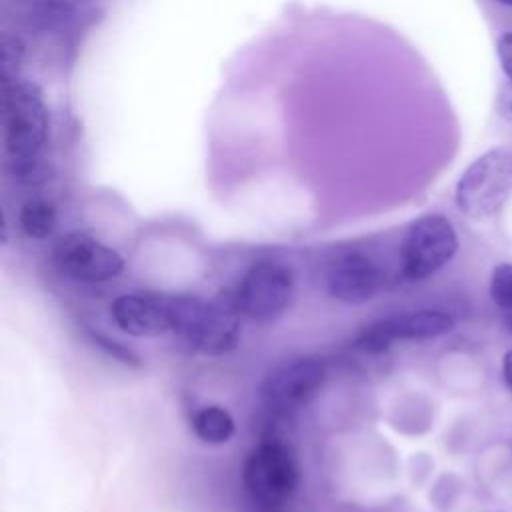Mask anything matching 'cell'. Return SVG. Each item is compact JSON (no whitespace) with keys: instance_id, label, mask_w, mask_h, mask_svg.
<instances>
[{"instance_id":"obj_19","label":"cell","mask_w":512,"mask_h":512,"mask_svg":"<svg viewBox=\"0 0 512 512\" xmlns=\"http://www.w3.org/2000/svg\"><path fill=\"white\" fill-rule=\"evenodd\" d=\"M502 380H504L508 392L512 394V350H508L502 356Z\"/></svg>"},{"instance_id":"obj_17","label":"cell","mask_w":512,"mask_h":512,"mask_svg":"<svg viewBox=\"0 0 512 512\" xmlns=\"http://www.w3.org/2000/svg\"><path fill=\"white\" fill-rule=\"evenodd\" d=\"M90 336H92L94 344H96L98 348H102L106 354H110L112 358L120 360L122 364L140 366V358H138L130 348H126L124 344H120V342H116V340H110L108 336H102V334H96V332H90Z\"/></svg>"},{"instance_id":"obj_18","label":"cell","mask_w":512,"mask_h":512,"mask_svg":"<svg viewBox=\"0 0 512 512\" xmlns=\"http://www.w3.org/2000/svg\"><path fill=\"white\" fill-rule=\"evenodd\" d=\"M496 50H498L500 66L512 84V32H506L500 36Z\"/></svg>"},{"instance_id":"obj_10","label":"cell","mask_w":512,"mask_h":512,"mask_svg":"<svg viewBox=\"0 0 512 512\" xmlns=\"http://www.w3.org/2000/svg\"><path fill=\"white\" fill-rule=\"evenodd\" d=\"M380 268L364 252H344L326 270V290L344 304H364L380 288Z\"/></svg>"},{"instance_id":"obj_4","label":"cell","mask_w":512,"mask_h":512,"mask_svg":"<svg viewBox=\"0 0 512 512\" xmlns=\"http://www.w3.org/2000/svg\"><path fill=\"white\" fill-rule=\"evenodd\" d=\"M458 252V234L442 214H426L414 220L400 246V274L408 282H420L444 268Z\"/></svg>"},{"instance_id":"obj_20","label":"cell","mask_w":512,"mask_h":512,"mask_svg":"<svg viewBox=\"0 0 512 512\" xmlns=\"http://www.w3.org/2000/svg\"><path fill=\"white\" fill-rule=\"evenodd\" d=\"M496 2H500V4H504V6H512V0H496Z\"/></svg>"},{"instance_id":"obj_12","label":"cell","mask_w":512,"mask_h":512,"mask_svg":"<svg viewBox=\"0 0 512 512\" xmlns=\"http://www.w3.org/2000/svg\"><path fill=\"white\" fill-rule=\"evenodd\" d=\"M194 434L206 444H224L234 436L236 424L222 406H204L192 416Z\"/></svg>"},{"instance_id":"obj_9","label":"cell","mask_w":512,"mask_h":512,"mask_svg":"<svg viewBox=\"0 0 512 512\" xmlns=\"http://www.w3.org/2000/svg\"><path fill=\"white\" fill-rule=\"evenodd\" d=\"M454 330V320L440 310H414L386 316L370 324L354 342L356 348L378 354L398 340H430Z\"/></svg>"},{"instance_id":"obj_6","label":"cell","mask_w":512,"mask_h":512,"mask_svg":"<svg viewBox=\"0 0 512 512\" xmlns=\"http://www.w3.org/2000/svg\"><path fill=\"white\" fill-rule=\"evenodd\" d=\"M292 292V272L280 262L262 260L248 268L236 288L238 310L256 322H270L288 308Z\"/></svg>"},{"instance_id":"obj_8","label":"cell","mask_w":512,"mask_h":512,"mask_svg":"<svg viewBox=\"0 0 512 512\" xmlns=\"http://www.w3.org/2000/svg\"><path fill=\"white\" fill-rule=\"evenodd\" d=\"M56 268L78 282H104L124 270V258L86 232H70L54 246Z\"/></svg>"},{"instance_id":"obj_7","label":"cell","mask_w":512,"mask_h":512,"mask_svg":"<svg viewBox=\"0 0 512 512\" xmlns=\"http://www.w3.org/2000/svg\"><path fill=\"white\" fill-rule=\"evenodd\" d=\"M326 382V364L318 358H298L272 372L262 384L260 396L268 410L280 416L308 406Z\"/></svg>"},{"instance_id":"obj_13","label":"cell","mask_w":512,"mask_h":512,"mask_svg":"<svg viewBox=\"0 0 512 512\" xmlns=\"http://www.w3.org/2000/svg\"><path fill=\"white\" fill-rule=\"evenodd\" d=\"M20 228L28 238L34 240H44L48 238L58 222V214L52 202L44 200V198H30L28 202L22 204L20 214Z\"/></svg>"},{"instance_id":"obj_11","label":"cell","mask_w":512,"mask_h":512,"mask_svg":"<svg viewBox=\"0 0 512 512\" xmlns=\"http://www.w3.org/2000/svg\"><path fill=\"white\" fill-rule=\"evenodd\" d=\"M114 324L136 338H152L172 330L166 296L122 294L110 304Z\"/></svg>"},{"instance_id":"obj_15","label":"cell","mask_w":512,"mask_h":512,"mask_svg":"<svg viewBox=\"0 0 512 512\" xmlns=\"http://www.w3.org/2000/svg\"><path fill=\"white\" fill-rule=\"evenodd\" d=\"M490 298L506 312H512V262H500L490 274Z\"/></svg>"},{"instance_id":"obj_14","label":"cell","mask_w":512,"mask_h":512,"mask_svg":"<svg viewBox=\"0 0 512 512\" xmlns=\"http://www.w3.org/2000/svg\"><path fill=\"white\" fill-rule=\"evenodd\" d=\"M0 76H2V86L16 82L18 80V72L22 66V58H24V44L18 36L4 32L0 38Z\"/></svg>"},{"instance_id":"obj_5","label":"cell","mask_w":512,"mask_h":512,"mask_svg":"<svg viewBox=\"0 0 512 512\" xmlns=\"http://www.w3.org/2000/svg\"><path fill=\"white\" fill-rule=\"evenodd\" d=\"M242 480L248 494L264 506H280L298 488L300 472L294 454L282 442H262L246 458Z\"/></svg>"},{"instance_id":"obj_3","label":"cell","mask_w":512,"mask_h":512,"mask_svg":"<svg viewBox=\"0 0 512 512\" xmlns=\"http://www.w3.org/2000/svg\"><path fill=\"white\" fill-rule=\"evenodd\" d=\"M48 136V110L36 84L16 80L2 86V140L10 158L38 156Z\"/></svg>"},{"instance_id":"obj_2","label":"cell","mask_w":512,"mask_h":512,"mask_svg":"<svg viewBox=\"0 0 512 512\" xmlns=\"http://www.w3.org/2000/svg\"><path fill=\"white\" fill-rule=\"evenodd\" d=\"M510 192L512 152L508 148H492L462 172L454 200L464 216L486 220L504 206Z\"/></svg>"},{"instance_id":"obj_16","label":"cell","mask_w":512,"mask_h":512,"mask_svg":"<svg viewBox=\"0 0 512 512\" xmlns=\"http://www.w3.org/2000/svg\"><path fill=\"white\" fill-rule=\"evenodd\" d=\"M12 174L18 182L26 186H36L48 180L50 170L38 156H30V158H12Z\"/></svg>"},{"instance_id":"obj_1","label":"cell","mask_w":512,"mask_h":512,"mask_svg":"<svg viewBox=\"0 0 512 512\" xmlns=\"http://www.w3.org/2000/svg\"><path fill=\"white\" fill-rule=\"evenodd\" d=\"M172 332L208 356L232 352L240 340L236 292L226 290L212 302L196 296H166Z\"/></svg>"}]
</instances>
